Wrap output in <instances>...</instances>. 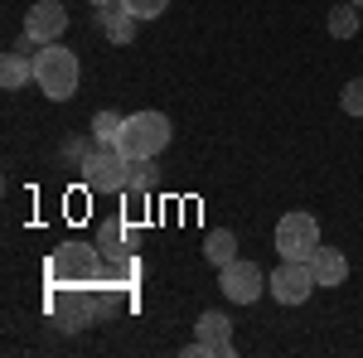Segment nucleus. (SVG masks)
Instances as JSON below:
<instances>
[{
	"label": "nucleus",
	"instance_id": "f257e3e1",
	"mask_svg": "<svg viewBox=\"0 0 363 358\" xmlns=\"http://www.w3.org/2000/svg\"><path fill=\"white\" fill-rule=\"evenodd\" d=\"M169 116L165 111H131L126 121H121V136H116V150L126 155V160H155L160 150L169 145Z\"/></svg>",
	"mask_w": 363,
	"mask_h": 358
},
{
	"label": "nucleus",
	"instance_id": "f03ea898",
	"mask_svg": "<svg viewBox=\"0 0 363 358\" xmlns=\"http://www.w3.org/2000/svg\"><path fill=\"white\" fill-rule=\"evenodd\" d=\"M34 87L54 102H68L78 92V54H68L63 44H39L34 49Z\"/></svg>",
	"mask_w": 363,
	"mask_h": 358
},
{
	"label": "nucleus",
	"instance_id": "7ed1b4c3",
	"mask_svg": "<svg viewBox=\"0 0 363 358\" xmlns=\"http://www.w3.org/2000/svg\"><path fill=\"white\" fill-rule=\"evenodd\" d=\"M83 184L92 194H126V184H131V160L116 145H102L97 140V150L87 155V165H83Z\"/></svg>",
	"mask_w": 363,
	"mask_h": 358
},
{
	"label": "nucleus",
	"instance_id": "20e7f679",
	"mask_svg": "<svg viewBox=\"0 0 363 358\" xmlns=\"http://www.w3.org/2000/svg\"><path fill=\"white\" fill-rule=\"evenodd\" d=\"M315 247H320V223L310 218V213H281L277 223V252L281 262H310L315 257Z\"/></svg>",
	"mask_w": 363,
	"mask_h": 358
},
{
	"label": "nucleus",
	"instance_id": "39448f33",
	"mask_svg": "<svg viewBox=\"0 0 363 358\" xmlns=\"http://www.w3.org/2000/svg\"><path fill=\"white\" fill-rule=\"evenodd\" d=\"M267 291H272L281 305H306L310 296H315V272H310V262H281L277 272L267 276Z\"/></svg>",
	"mask_w": 363,
	"mask_h": 358
},
{
	"label": "nucleus",
	"instance_id": "423d86ee",
	"mask_svg": "<svg viewBox=\"0 0 363 358\" xmlns=\"http://www.w3.org/2000/svg\"><path fill=\"white\" fill-rule=\"evenodd\" d=\"M218 286H223V296L233 305H252L262 296V267L257 262H242V257H233L228 267H218Z\"/></svg>",
	"mask_w": 363,
	"mask_h": 358
},
{
	"label": "nucleus",
	"instance_id": "0eeeda50",
	"mask_svg": "<svg viewBox=\"0 0 363 358\" xmlns=\"http://www.w3.org/2000/svg\"><path fill=\"white\" fill-rule=\"evenodd\" d=\"M68 29V10L58 0H34L25 15V39L29 44H58V34Z\"/></svg>",
	"mask_w": 363,
	"mask_h": 358
},
{
	"label": "nucleus",
	"instance_id": "6e6552de",
	"mask_svg": "<svg viewBox=\"0 0 363 358\" xmlns=\"http://www.w3.org/2000/svg\"><path fill=\"white\" fill-rule=\"evenodd\" d=\"M194 334H199V344L208 349V358H228L233 354V320H228L223 310H203L199 325H194Z\"/></svg>",
	"mask_w": 363,
	"mask_h": 358
},
{
	"label": "nucleus",
	"instance_id": "1a4fd4ad",
	"mask_svg": "<svg viewBox=\"0 0 363 358\" xmlns=\"http://www.w3.org/2000/svg\"><path fill=\"white\" fill-rule=\"evenodd\" d=\"M136 25H140V20L131 15V10H126V5H121V0L97 10V29H102L112 44H131V39H136Z\"/></svg>",
	"mask_w": 363,
	"mask_h": 358
},
{
	"label": "nucleus",
	"instance_id": "9d476101",
	"mask_svg": "<svg viewBox=\"0 0 363 358\" xmlns=\"http://www.w3.org/2000/svg\"><path fill=\"white\" fill-rule=\"evenodd\" d=\"M310 272H315V286H344L349 281V257L339 247H315Z\"/></svg>",
	"mask_w": 363,
	"mask_h": 358
},
{
	"label": "nucleus",
	"instance_id": "9b49d317",
	"mask_svg": "<svg viewBox=\"0 0 363 358\" xmlns=\"http://www.w3.org/2000/svg\"><path fill=\"white\" fill-rule=\"evenodd\" d=\"M29 78H34V58H29V39H25V49H15V54L0 58V87L15 92V87H25Z\"/></svg>",
	"mask_w": 363,
	"mask_h": 358
},
{
	"label": "nucleus",
	"instance_id": "f8f14e48",
	"mask_svg": "<svg viewBox=\"0 0 363 358\" xmlns=\"http://www.w3.org/2000/svg\"><path fill=\"white\" fill-rule=\"evenodd\" d=\"M203 257H208V262H213V267H228V262H233V257H238V237H233V233H208V237H203Z\"/></svg>",
	"mask_w": 363,
	"mask_h": 358
},
{
	"label": "nucleus",
	"instance_id": "ddd939ff",
	"mask_svg": "<svg viewBox=\"0 0 363 358\" xmlns=\"http://www.w3.org/2000/svg\"><path fill=\"white\" fill-rule=\"evenodd\" d=\"M330 34H335V39H354V34H359V5H354V0H344V5L330 10Z\"/></svg>",
	"mask_w": 363,
	"mask_h": 358
},
{
	"label": "nucleus",
	"instance_id": "4468645a",
	"mask_svg": "<svg viewBox=\"0 0 363 358\" xmlns=\"http://www.w3.org/2000/svg\"><path fill=\"white\" fill-rule=\"evenodd\" d=\"M121 121H126V116H116V111H97V116H92V136L102 140V145H116Z\"/></svg>",
	"mask_w": 363,
	"mask_h": 358
},
{
	"label": "nucleus",
	"instance_id": "2eb2a0df",
	"mask_svg": "<svg viewBox=\"0 0 363 358\" xmlns=\"http://www.w3.org/2000/svg\"><path fill=\"white\" fill-rule=\"evenodd\" d=\"M150 184H155V169H150V160H131V184H126V194H150Z\"/></svg>",
	"mask_w": 363,
	"mask_h": 358
},
{
	"label": "nucleus",
	"instance_id": "dca6fc26",
	"mask_svg": "<svg viewBox=\"0 0 363 358\" xmlns=\"http://www.w3.org/2000/svg\"><path fill=\"white\" fill-rule=\"evenodd\" d=\"M121 5H126V10H131L136 20H160L169 0H121Z\"/></svg>",
	"mask_w": 363,
	"mask_h": 358
},
{
	"label": "nucleus",
	"instance_id": "f3484780",
	"mask_svg": "<svg viewBox=\"0 0 363 358\" xmlns=\"http://www.w3.org/2000/svg\"><path fill=\"white\" fill-rule=\"evenodd\" d=\"M339 107L349 111V116H363V78H354V83L339 92Z\"/></svg>",
	"mask_w": 363,
	"mask_h": 358
},
{
	"label": "nucleus",
	"instance_id": "a211bd4d",
	"mask_svg": "<svg viewBox=\"0 0 363 358\" xmlns=\"http://www.w3.org/2000/svg\"><path fill=\"white\" fill-rule=\"evenodd\" d=\"M92 150H97V136H92V140H68V145H63V155H68V165H73V169H83Z\"/></svg>",
	"mask_w": 363,
	"mask_h": 358
},
{
	"label": "nucleus",
	"instance_id": "6ab92c4d",
	"mask_svg": "<svg viewBox=\"0 0 363 358\" xmlns=\"http://www.w3.org/2000/svg\"><path fill=\"white\" fill-rule=\"evenodd\" d=\"M87 5H97V10H102V5H116V0H87Z\"/></svg>",
	"mask_w": 363,
	"mask_h": 358
},
{
	"label": "nucleus",
	"instance_id": "aec40b11",
	"mask_svg": "<svg viewBox=\"0 0 363 358\" xmlns=\"http://www.w3.org/2000/svg\"><path fill=\"white\" fill-rule=\"evenodd\" d=\"M354 5H359V10H363V0H354Z\"/></svg>",
	"mask_w": 363,
	"mask_h": 358
}]
</instances>
